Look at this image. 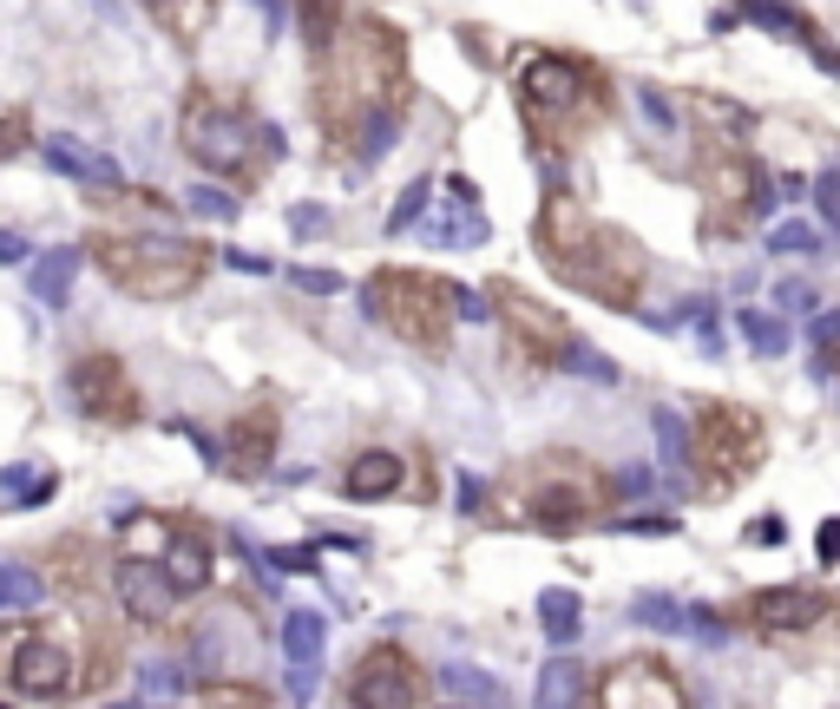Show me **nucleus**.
<instances>
[{"label":"nucleus","mask_w":840,"mask_h":709,"mask_svg":"<svg viewBox=\"0 0 840 709\" xmlns=\"http://www.w3.org/2000/svg\"><path fill=\"white\" fill-rule=\"evenodd\" d=\"M591 709H690L677 670L663 657H618L611 670L591 677Z\"/></svg>","instance_id":"obj_15"},{"label":"nucleus","mask_w":840,"mask_h":709,"mask_svg":"<svg viewBox=\"0 0 840 709\" xmlns=\"http://www.w3.org/2000/svg\"><path fill=\"white\" fill-rule=\"evenodd\" d=\"M67 395H72V408H79L86 421H99V427H132V421H144L139 381H132V368H126L112 349L72 354Z\"/></svg>","instance_id":"obj_13"},{"label":"nucleus","mask_w":840,"mask_h":709,"mask_svg":"<svg viewBox=\"0 0 840 709\" xmlns=\"http://www.w3.org/2000/svg\"><path fill=\"white\" fill-rule=\"evenodd\" d=\"M697 191H702V223H709V237H742L756 217L774 211L769 171H762L736 139H709L697 151Z\"/></svg>","instance_id":"obj_10"},{"label":"nucleus","mask_w":840,"mask_h":709,"mask_svg":"<svg viewBox=\"0 0 840 709\" xmlns=\"http://www.w3.org/2000/svg\"><path fill=\"white\" fill-rule=\"evenodd\" d=\"M139 7L178 40V47H198L210 33V20H217V0H139Z\"/></svg>","instance_id":"obj_23"},{"label":"nucleus","mask_w":840,"mask_h":709,"mask_svg":"<svg viewBox=\"0 0 840 709\" xmlns=\"http://www.w3.org/2000/svg\"><path fill=\"white\" fill-rule=\"evenodd\" d=\"M322 643H329V618H322V611L296 605V611L282 618V650H289V663H322Z\"/></svg>","instance_id":"obj_25"},{"label":"nucleus","mask_w":840,"mask_h":709,"mask_svg":"<svg viewBox=\"0 0 840 709\" xmlns=\"http://www.w3.org/2000/svg\"><path fill=\"white\" fill-rule=\"evenodd\" d=\"M112 605L132 618V625H164L171 618V585H164V571L158 559H139V552H119L112 559Z\"/></svg>","instance_id":"obj_16"},{"label":"nucleus","mask_w":840,"mask_h":709,"mask_svg":"<svg viewBox=\"0 0 840 709\" xmlns=\"http://www.w3.org/2000/svg\"><path fill=\"white\" fill-rule=\"evenodd\" d=\"M480 499H487V487H480V480H473V473H467V480H460V506H467V512H473V506H480Z\"/></svg>","instance_id":"obj_48"},{"label":"nucleus","mask_w":840,"mask_h":709,"mask_svg":"<svg viewBox=\"0 0 840 709\" xmlns=\"http://www.w3.org/2000/svg\"><path fill=\"white\" fill-rule=\"evenodd\" d=\"M361 302H368V316H374L401 349H414V354H447L460 316H473V322L487 316V302H480L473 289L447 283V277H433V270H408V263H381V270L361 283Z\"/></svg>","instance_id":"obj_6"},{"label":"nucleus","mask_w":840,"mask_h":709,"mask_svg":"<svg viewBox=\"0 0 840 709\" xmlns=\"http://www.w3.org/2000/svg\"><path fill=\"white\" fill-rule=\"evenodd\" d=\"M40 598H47V578H40V571L0 559V618H13V611H40Z\"/></svg>","instance_id":"obj_28"},{"label":"nucleus","mask_w":840,"mask_h":709,"mask_svg":"<svg viewBox=\"0 0 840 709\" xmlns=\"http://www.w3.org/2000/svg\"><path fill=\"white\" fill-rule=\"evenodd\" d=\"M506 499H512V512H519L526 526L564 539V532L598 526V519L618 506V480H611L598 460H584V453H571V447H552V453H532V460H519V467L506 473Z\"/></svg>","instance_id":"obj_7"},{"label":"nucleus","mask_w":840,"mask_h":709,"mask_svg":"<svg viewBox=\"0 0 840 709\" xmlns=\"http://www.w3.org/2000/svg\"><path fill=\"white\" fill-rule=\"evenodd\" d=\"M774 296H781V309H814V296H808V283H781Z\"/></svg>","instance_id":"obj_46"},{"label":"nucleus","mask_w":840,"mask_h":709,"mask_svg":"<svg viewBox=\"0 0 840 709\" xmlns=\"http://www.w3.org/2000/svg\"><path fill=\"white\" fill-rule=\"evenodd\" d=\"M440 243H487V217H480V191L473 178H447V217L433 223Z\"/></svg>","instance_id":"obj_22"},{"label":"nucleus","mask_w":840,"mask_h":709,"mask_svg":"<svg viewBox=\"0 0 840 709\" xmlns=\"http://www.w3.org/2000/svg\"><path fill=\"white\" fill-rule=\"evenodd\" d=\"M821 566H840V519L821 526Z\"/></svg>","instance_id":"obj_45"},{"label":"nucleus","mask_w":840,"mask_h":709,"mask_svg":"<svg viewBox=\"0 0 840 709\" xmlns=\"http://www.w3.org/2000/svg\"><path fill=\"white\" fill-rule=\"evenodd\" d=\"M158 571H164V585H171V598H198L210 585V532L204 526H171V539H164V552H158Z\"/></svg>","instance_id":"obj_19"},{"label":"nucleus","mask_w":840,"mask_h":709,"mask_svg":"<svg viewBox=\"0 0 840 709\" xmlns=\"http://www.w3.org/2000/svg\"><path fill=\"white\" fill-rule=\"evenodd\" d=\"M630 611H637V625H657V631H683V605H677V598H663V591L637 598Z\"/></svg>","instance_id":"obj_34"},{"label":"nucleus","mask_w":840,"mask_h":709,"mask_svg":"<svg viewBox=\"0 0 840 709\" xmlns=\"http://www.w3.org/2000/svg\"><path fill=\"white\" fill-rule=\"evenodd\" d=\"M729 625H742L749 638L774 643L801 663H840V591L814 585H769L729 605Z\"/></svg>","instance_id":"obj_8"},{"label":"nucleus","mask_w":840,"mask_h":709,"mask_svg":"<svg viewBox=\"0 0 840 709\" xmlns=\"http://www.w3.org/2000/svg\"><path fill=\"white\" fill-rule=\"evenodd\" d=\"M487 316L506 329V349L526 354L532 368H564L578 349V329L564 322L552 302H539L532 289H519L512 277H492L487 283Z\"/></svg>","instance_id":"obj_12"},{"label":"nucleus","mask_w":840,"mask_h":709,"mask_svg":"<svg viewBox=\"0 0 840 709\" xmlns=\"http://www.w3.org/2000/svg\"><path fill=\"white\" fill-rule=\"evenodd\" d=\"M296 289H309V296H342V277H336V270H309V263H302V270H296Z\"/></svg>","instance_id":"obj_40"},{"label":"nucleus","mask_w":840,"mask_h":709,"mask_svg":"<svg viewBox=\"0 0 840 709\" xmlns=\"http://www.w3.org/2000/svg\"><path fill=\"white\" fill-rule=\"evenodd\" d=\"M223 263L243 270V277H270V257H250V250H223Z\"/></svg>","instance_id":"obj_41"},{"label":"nucleus","mask_w":840,"mask_h":709,"mask_svg":"<svg viewBox=\"0 0 840 709\" xmlns=\"http://www.w3.org/2000/svg\"><path fill=\"white\" fill-rule=\"evenodd\" d=\"M650 427H657L663 467H670V473H690V427L677 421V408H657V415H650Z\"/></svg>","instance_id":"obj_31"},{"label":"nucleus","mask_w":840,"mask_h":709,"mask_svg":"<svg viewBox=\"0 0 840 709\" xmlns=\"http://www.w3.org/2000/svg\"><path fill=\"white\" fill-rule=\"evenodd\" d=\"M611 106H618L611 79L591 60H578V53H532L519 67V119H526V132H532V144L546 158L591 139L611 119Z\"/></svg>","instance_id":"obj_4"},{"label":"nucleus","mask_w":840,"mask_h":709,"mask_svg":"<svg viewBox=\"0 0 840 709\" xmlns=\"http://www.w3.org/2000/svg\"><path fill=\"white\" fill-rule=\"evenodd\" d=\"M277 433H282V415L270 401H250L237 421L223 427V460H230V473H263V467L277 460Z\"/></svg>","instance_id":"obj_17"},{"label":"nucleus","mask_w":840,"mask_h":709,"mask_svg":"<svg viewBox=\"0 0 840 709\" xmlns=\"http://www.w3.org/2000/svg\"><path fill=\"white\" fill-rule=\"evenodd\" d=\"M447 690H453V697H473V703H499V683L480 677V670H467V663H460V670H447Z\"/></svg>","instance_id":"obj_36"},{"label":"nucleus","mask_w":840,"mask_h":709,"mask_svg":"<svg viewBox=\"0 0 840 709\" xmlns=\"http://www.w3.org/2000/svg\"><path fill=\"white\" fill-rule=\"evenodd\" d=\"M79 257H86V250H53V257L33 263V296H40L47 309H67L72 302V270H79Z\"/></svg>","instance_id":"obj_27"},{"label":"nucleus","mask_w":840,"mask_h":709,"mask_svg":"<svg viewBox=\"0 0 840 709\" xmlns=\"http://www.w3.org/2000/svg\"><path fill=\"white\" fill-rule=\"evenodd\" d=\"M0 709H7V703H0Z\"/></svg>","instance_id":"obj_52"},{"label":"nucleus","mask_w":840,"mask_h":709,"mask_svg":"<svg viewBox=\"0 0 840 709\" xmlns=\"http://www.w3.org/2000/svg\"><path fill=\"white\" fill-rule=\"evenodd\" d=\"M401 487H408V460L394 447H361L349 460V473H342V493L349 499H394Z\"/></svg>","instance_id":"obj_20"},{"label":"nucleus","mask_w":840,"mask_h":709,"mask_svg":"<svg viewBox=\"0 0 840 709\" xmlns=\"http://www.w3.org/2000/svg\"><path fill=\"white\" fill-rule=\"evenodd\" d=\"M316 60V92L309 112L354 158H388L394 132L408 119V40L381 20V13H342L336 33L309 53Z\"/></svg>","instance_id":"obj_1"},{"label":"nucleus","mask_w":840,"mask_h":709,"mask_svg":"<svg viewBox=\"0 0 840 709\" xmlns=\"http://www.w3.org/2000/svg\"><path fill=\"white\" fill-rule=\"evenodd\" d=\"M178 144H184V158H191L198 171L230 178V184H257V178L282 158V132L270 119H257L250 99H237V92H223V86H191V92H184Z\"/></svg>","instance_id":"obj_3"},{"label":"nucleus","mask_w":840,"mask_h":709,"mask_svg":"<svg viewBox=\"0 0 840 709\" xmlns=\"http://www.w3.org/2000/svg\"><path fill=\"white\" fill-rule=\"evenodd\" d=\"M769 250L774 257H814V250H821V230H814L808 217H788V223L769 230Z\"/></svg>","instance_id":"obj_33"},{"label":"nucleus","mask_w":840,"mask_h":709,"mask_svg":"<svg viewBox=\"0 0 840 709\" xmlns=\"http://www.w3.org/2000/svg\"><path fill=\"white\" fill-rule=\"evenodd\" d=\"M427 204H433V184H427V178H414V184L401 191V204H394V217H388V230H394V237H401V230H414V217L427 211Z\"/></svg>","instance_id":"obj_35"},{"label":"nucleus","mask_w":840,"mask_h":709,"mask_svg":"<svg viewBox=\"0 0 840 709\" xmlns=\"http://www.w3.org/2000/svg\"><path fill=\"white\" fill-rule=\"evenodd\" d=\"M584 703V663L571 657H552L539 670V690H532V709H578Z\"/></svg>","instance_id":"obj_24"},{"label":"nucleus","mask_w":840,"mask_h":709,"mask_svg":"<svg viewBox=\"0 0 840 709\" xmlns=\"http://www.w3.org/2000/svg\"><path fill=\"white\" fill-rule=\"evenodd\" d=\"M618 532H677V519L670 512H657V519H618Z\"/></svg>","instance_id":"obj_42"},{"label":"nucleus","mask_w":840,"mask_h":709,"mask_svg":"<svg viewBox=\"0 0 840 709\" xmlns=\"http://www.w3.org/2000/svg\"><path fill=\"white\" fill-rule=\"evenodd\" d=\"M532 250H539V263L564 289H578V296H591L604 309H637V296L650 283L643 243L630 230H618V223H604L598 211H584L571 191H552L539 204V217H532Z\"/></svg>","instance_id":"obj_2"},{"label":"nucleus","mask_w":840,"mask_h":709,"mask_svg":"<svg viewBox=\"0 0 840 709\" xmlns=\"http://www.w3.org/2000/svg\"><path fill=\"white\" fill-rule=\"evenodd\" d=\"M191 217H204V223H230V217H237V198H223V191L198 184V191H191Z\"/></svg>","instance_id":"obj_37"},{"label":"nucleus","mask_w":840,"mask_h":709,"mask_svg":"<svg viewBox=\"0 0 840 709\" xmlns=\"http://www.w3.org/2000/svg\"><path fill=\"white\" fill-rule=\"evenodd\" d=\"M13 139H20V119H7V126H0V158H13V151H20Z\"/></svg>","instance_id":"obj_50"},{"label":"nucleus","mask_w":840,"mask_h":709,"mask_svg":"<svg viewBox=\"0 0 840 709\" xmlns=\"http://www.w3.org/2000/svg\"><path fill=\"white\" fill-rule=\"evenodd\" d=\"M0 263H27V237L20 230H0Z\"/></svg>","instance_id":"obj_44"},{"label":"nucleus","mask_w":840,"mask_h":709,"mask_svg":"<svg viewBox=\"0 0 840 709\" xmlns=\"http://www.w3.org/2000/svg\"><path fill=\"white\" fill-rule=\"evenodd\" d=\"M814 342H821V349H834V342H840V309L814 316Z\"/></svg>","instance_id":"obj_43"},{"label":"nucleus","mask_w":840,"mask_h":709,"mask_svg":"<svg viewBox=\"0 0 840 709\" xmlns=\"http://www.w3.org/2000/svg\"><path fill=\"white\" fill-rule=\"evenodd\" d=\"M814 375H840V349H821V361H814Z\"/></svg>","instance_id":"obj_51"},{"label":"nucleus","mask_w":840,"mask_h":709,"mask_svg":"<svg viewBox=\"0 0 840 709\" xmlns=\"http://www.w3.org/2000/svg\"><path fill=\"white\" fill-rule=\"evenodd\" d=\"M643 112H650L657 126H670V106H663V92H643Z\"/></svg>","instance_id":"obj_49"},{"label":"nucleus","mask_w":840,"mask_h":709,"mask_svg":"<svg viewBox=\"0 0 840 709\" xmlns=\"http://www.w3.org/2000/svg\"><path fill=\"white\" fill-rule=\"evenodd\" d=\"M814 204H821V223L840 237V171H821L814 178Z\"/></svg>","instance_id":"obj_38"},{"label":"nucleus","mask_w":840,"mask_h":709,"mask_svg":"<svg viewBox=\"0 0 840 709\" xmlns=\"http://www.w3.org/2000/svg\"><path fill=\"white\" fill-rule=\"evenodd\" d=\"M769 453V427L756 408L742 401H709L697 408V427H690V473H697V493L722 499L736 493Z\"/></svg>","instance_id":"obj_9"},{"label":"nucleus","mask_w":840,"mask_h":709,"mask_svg":"<svg viewBox=\"0 0 840 709\" xmlns=\"http://www.w3.org/2000/svg\"><path fill=\"white\" fill-rule=\"evenodd\" d=\"M86 263L132 302H184L191 289L210 277V243L198 237H178V230H92L86 243Z\"/></svg>","instance_id":"obj_5"},{"label":"nucleus","mask_w":840,"mask_h":709,"mask_svg":"<svg viewBox=\"0 0 840 709\" xmlns=\"http://www.w3.org/2000/svg\"><path fill=\"white\" fill-rule=\"evenodd\" d=\"M427 677L408 657V643H368L349 670V709H420Z\"/></svg>","instance_id":"obj_14"},{"label":"nucleus","mask_w":840,"mask_h":709,"mask_svg":"<svg viewBox=\"0 0 840 709\" xmlns=\"http://www.w3.org/2000/svg\"><path fill=\"white\" fill-rule=\"evenodd\" d=\"M539 625H546V638L552 643H578V631H584V605H578V591H564V585L539 591Z\"/></svg>","instance_id":"obj_26"},{"label":"nucleus","mask_w":840,"mask_h":709,"mask_svg":"<svg viewBox=\"0 0 840 709\" xmlns=\"http://www.w3.org/2000/svg\"><path fill=\"white\" fill-rule=\"evenodd\" d=\"M736 329H742V342H749L756 354H781V349H788V322H781V316L742 309V316H736Z\"/></svg>","instance_id":"obj_32"},{"label":"nucleus","mask_w":840,"mask_h":709,"mask_svg":"<svg viewBox=\"0 0 840 709\" xmlns=\"http://www.w3.org/2000/svg\"><path fill=\"white\" fill-rule=\"evenodd\" d=\"M742 13H749V20H756L762 33H781V40H794V47H801V53H808L814 67L840 79V47H828V33H821V27H814V20H808V13H801L794 0H742Z\"/></svg>","instance_id":"obj_18"},{"label":"nucleus","mask_w":840,"mask_h":709,"mask_svg":"<svg viewBox=\"0 0 840 709\" xmlns=\"http://www.w3.org/2000/svg\"><path fill=\"white\" fill-rule=\"evenodd\" d=\"M204 709H270V690L250 677H210L204 683Z\"/></svg>","instance_id":"obj_30"},{"label":"nucleus","mask_w":840,"mask_h":709,"mask_svg":"<svg viewBox=\"0 0 840 709\" xmlns=\"http://www.w3.org/2000/svg\"><path fill=\"white\" fill-rule=\"evenodd\" d=\"M0 683L13 697H27V703H53V697H72L79 690V657H72V643L47 618L13 625L0 638Z\"/></svg>","instance_id":"obj_11"},{"label":"nucleus","mask_w":840,"mask_h":709,"mask_svg":"<svg viewBox=\"0 0 840 709\" xmlns=\"http://www.w3.org/2000/svg\"><path fill=\"white\" fill-rule=\"evenodd\" d=\"M781 532H788L781 519H756V526H749V539H756V546H781Z\"/></svg>","instance_id":"obj_47"},{"label":"nucleus","mask_w":840,"mask_h":709,"mask_svg":"<svg viewBox=\"0 0 840 709\" xmlns=\"http://www.w3.org/2000/svg\"><path fill=\"white\" fill-rule=\"evenodd\" d=\"M47 566H53V585L79 598V605H92V591L106 585V566H99V546L92 539H60L53 552H47Z\"/></svg>","instance_id":"obj_21"},{"label":"nucleus","mask_w":840,"mask_h":709,"mask_svg":"<svg viewBox=\"0 0 840 709\" xmlns=\"http://www.w3.org/2000/svg\"><path fill=\"white\" fill-rule=\"evenodd\" d=\"M47 164H53V171H67V178H106V184H112V158L86 151L72 132H53V139H47Z\"/></svg>","instance_id":"obj_29"},{"label":"nucleus","mask_w":840,"mask_h":709,"mask_svg":"<svg viewBox=\"0 0 840 709\" xmlns=\"http://www.w3.org/2000/svg\"><path fill=\"white\" fill-rule=\"evenodd\" d=\"M263 566H277V571H316V546H270V552H263Z\"/></svg>","instance_id":"obj_39"}]
</instances>
